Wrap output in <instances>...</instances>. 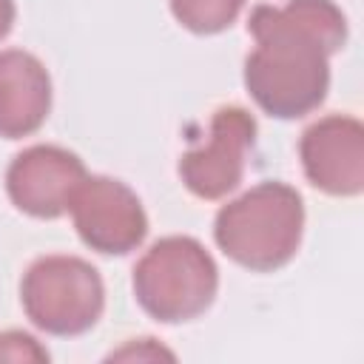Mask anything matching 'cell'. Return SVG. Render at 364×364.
I'll use <instances>...</instances> for the list:
<instances>
[{"label": "cell", "mask_w": 364, "mask_h": 364, "mask_svg": "<svg viewBox=\"0 0 364 364\" xmlns=\"http://www.w3.org/2000/svg\"><path fill=\"white\" fill-rule=\"evenodd\" d=\"M256 48L245 60V85L256 105L279 119H296L327 97L330 65L347 40V20L333 0H287L250 14Z\"/></svg>", "instance_id": "cell-1"}, {"label": "cell", "mask_w": 364, "mask_h": 364, "mask_svg": "<svg viewBox=\"0 0 364 364\" xmlns=\"http://www.w3.org/2000/svg\"><path fill=\"white\" fill-rule=\"evenodd\" d=\"M304 205L296 188L284 182H259L228 202L213 222L216 245L250 270H276L287 264L301 242Z\"/></svg>", "instance_id": "cell-2"}, {"label": "cell", "mask_w": 364, "mask_h": 364, "mask_svg": "<svg viewBox=\"0 0 364 364\" xmlns=\"http://www.w3.org/2000/svg\"><path fill=\"white\" fill-rule=\"evenodd\" d=\"M216 287V262L205 245L191 236H165L154 242L134 267V296L139 307L165 324L205 313Z\"/></svg>", "instance_id": "cell-3"}, {"label": "cell", "mask_w": 364, "mask_h": 364, "mask_svg": "<svg viewBox=\"0 0 364 364\" xmlns=\"http://www.w3.org/2000/svg\"><path fill=\"white\" fill-rule=\"evenodd\" d=\"M26 316L51 336L91 330L105 304V287L94 264L80 256H43L31 262L20 284Z\"/></svg>", "instance_id": "cell-4"}, {"label": "cell", "mask_w": 364, "mask_h": 364, "mask_svg": "<svg viewBox=\"0 0 364 364\" xmlns=\"http://www.w3.org/2000/svg\"><path fill=\"white\" fill-rule=\"evenodd\" d=\"M256 142V119L239 105L216 108L208 139L179 159V176L199 199H222L239 188L247 154Z\"/></svg>", "instance_id": "cell-5"}, {"label": "cell", "mask_w": 364, "mask_h": 364, "mask_svg": "<svg viewBox=\"0 0 364 364\" xmlns=\"http://www.w3.org/2000/svg\"><path fill=\"white\" fill-rule=\"evenodd\" d=\"M80 239L100 253H128L142 245L148 216L136 193L111 176H85L68 205Z\"/></svg>", "instance_id": "cell-6"}, {"label": "cell", "mask_w": 364, "mask_h": 364, "mask_svg": "<svg viewBox=\"0 0 364 364\" xmlns=\"http://www.w3.org/2000/svg\"><path fill=\"white\" fill-rule=\"evenodd\" d=\"M85 179L82 159L57 145H31L6 171L9 199L28 216L54 219L68 210L74 191Z\"/></svg>", "instance_id": "cell-7"}, {"label": "cell", "mask_w": 364, "mask_h": 364, "mask_svg": "<svg viewBox=\"0 0 364 364\" xmlns=\"http://www.w3.org/2000/svg\"><path fill=\"white\" fill-rule=\"evenodd\" d=\"M307 179L333 196H355L364 188V128L355 117L330 114L313 122L299 142Z\"/></svg>", "instance_id": "cell-8"}, {"label": "cell", "mask_w": 364, "mask_h": 364, "mask_svg": "<svg viewBox=\"0 0 364 364\" xmlns=\"http://www.w3.org/2000/svg\"><path fill=\"white\" fill-rule=\"evenodd\" d=\"M51 108V80L46 65L20 48L0 51V136L34 134Z\"/></svg>", "instance_id": "cell-9"}, {"label": "cell", "mask_w": 364, "mask_h": 364, "mask_svg": "<svg viewBox=\"0 0 364 364\" xmlns=\"http://www.w3.org/2000/svg\"><path fill=\"white\" fill-rule=\"evenodd\" d=\"M242 6L245 0H171L173 17L196 34H216L228 28L239 17Z\"/></svg>", "instance_id": "cell-10"}, {"label": "cell", "mask_w": 364, "mask_h": 364, "mask_svg": "<svg viewBox=\"0 0 364 364\" xmlns=\"http://www.w3.org/2000/svg\"><path fill=\"white\" fill-rule=\"evenodd\" d=\"M0 361H48V353L28 333L9 330L0 333Z\"/></svg>", "instance_id": "cell-11"}, {"label": "cell", "mask_w": 364, "mask_h": 364, "mask_svg": "<svg viewBox=\"0 0 364 364\" xmlns=\"http://www.w3.org/2000/svg\"><path fill=\"white\" fill-rule=\"evenodd\" d=\"M151 341H154V338H142V344L122 347V350L111 353V358H173V353H168V350H162V347H154Z\"/></svg>", "instance_id": "cell-12"}, {"label": "cell", "mask_w": 364, "mask_h": 364, "mask_svg": "<svg viewBox=\"0 0 364 364\" xmlns=\"http://www.w3.org/2000/svg\"><path fill=\"white\" fill-rule=\"evenodd\" d=\"M14 23V0H0V40L11 31Z\"/></svg>", "instance_id": "cell-13"}]
</instances>
